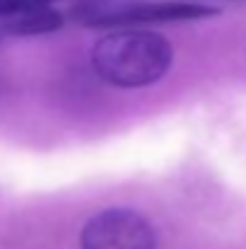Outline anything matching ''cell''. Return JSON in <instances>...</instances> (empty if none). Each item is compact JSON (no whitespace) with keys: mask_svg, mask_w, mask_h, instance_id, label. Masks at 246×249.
I'll return each instance as SVG.
<instances>
[{"mask_svg":"<svg viewBox=\"0 0 246 249\" xmlns=\"http://www.w3.org/2000/svg\"><path fill=\"white\" fill-rule=\"evenodd\" d=\"M171 63V41L152 29H114L92 49L94 73L106 85L121 89H140L160 83Z\"/></svg>","mask_w":246,"mask_h":249,"instance_id":"obj_1","label":"cell"},{"mask_svg":"<svg viewBox=\"0 0 246 249\" xmlns=\"http://www.w3.org/2000/svg\"><path fill=\"white\" fill-rule=\"evenodd\" d=\"M220 15V7L191 0H82L75 17L84 27L133 29L135 24L193 22Z\"/></svg>","mask_w":246,"mask_h":249,"instance_id":"obj_2","label":"cell"},{"mask_svg":"<svg viewBox=\"0 0 246 249\" xmlns=\"http://www.w3.org/2000/svg\"><path fill=\"white\" fill-rule=\"evenodd\" d=\"M80 249H157V232L138 211L106 208L84 223Z\"/></svg>","mask_w":246,"mask_h":249,"instance_id":"obj_3","label":"cell"},{"mask_svg":"<svg viewBox=\"0 0 246 249\" xmlns=\"http://www.w3.org/2000/svg\"><path fill=\"white\" fill-rule=\"evenodd\" d=\"M63 12L56 7H41V10H32L24 12L19 17L12 19H2L0 22V32L2 34H12V36H36V34H51L58 32L63 27Z\"/></svg>","mask_w":246,"mask_h":249,"instance_id":"obj_4","label":"cell"},{"mask_svg":"<svg viewBox=\"0 0 246 249\" xmlns=\"http://www.w3.org/2000/svg\"><path fill=\"white\" fill-rule=\"evenodd\" d=\"M56 2H58V0H0V22H2V19L19 17V15L32 12V10L56 7Z\"/></svg>","mask_w":246,"mask_h":249,"instance_id":"obj_5","label":"cell"}]
</instances>
